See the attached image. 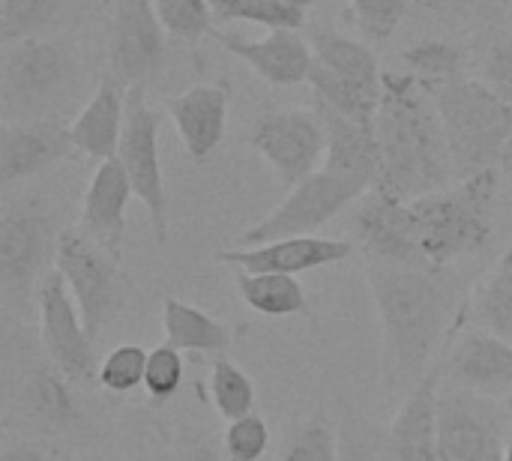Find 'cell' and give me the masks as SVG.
<instances>
[{
	"mask_svg": "<svg viewBox=\"0 0 512 461\" xmlns=\"http://www.w3.org/2000/svg\"><path fill=\"white\" fill-rule=\"evenodd\" d=\"M450 270H417L366 261V282L381 324L384 375L390 390L417 387L438 363L444 339L462 324L459 285Z\"/></svg>",
	"mask_w": 512,
	"mask_h": 461,
	"instance_id": "6da1fadb",
	"label": "cell"
},
{
	"mask_svg": "<svg viewBox=\"0 0 512 461\" xmlns=\"http://www.w3.org/2000/svg\"><path fill=\"white\" fill-rule=\"evenodd\" d=\"M381 147V192L414 201L456 183L453 153L432 90L408 72L384 75V99L375 117Z\"/></svg>",
	"mask_w": 512,
	"mask_h": 461,
	"instance_id": "7a4b0ae2",
	"label": "cell"
},
{
	"mask_svg": "<svg viewBox=\"0 0 512 461\" xmlns=\"http://www.w3.org/2000/svg\"><path fill=\"white\" fill-rule=\"evenodd\" d=\"M501 183V168H492L408 201L420 249L432 270H450L492 243Z\"/></svg>",
	"mask_w": 512,
	"mask_h": 461,
	"instance_id": "3957f363",
	"label": "cell"
},
{
	"mask_svg": "<svg viewBox=\"0 0 512 461\" xmlns=\"http://www.w3.org/2000/svg\"><path fill=\"white\" fill-rule=\"evenodd\" d=\"M429 90L444 120L456 180L498 168L512 138V102L468 75Z\"/></svg>",
	"mask_w": 512,
	"mask_h": 461,
	"instance_id": "277c9868",
	"label": "cell"
},
{
	"mask_svg": "<svg viewBox=\"0 0 512 461\" xmlns=\"http://www.w3.org/2000/svg\"><path fill=\"white\" fill-rule=\"evenodd\" d=\"M75 51L51 36L21 39L0 51V108L6 120L54 117L69 87H75Z\"/></svg>",
	"mask_w": 512,
	"mask_h": 461,
	"instance_id": "5b68a950",
	"label": "cell"
},
{
	"mask_svg": "<svg viewBox=\"0 0 512 461\" xmlns=\"http://www.w3.org/2000/svg\"><path fill=\"white\" fill-rule=\"evenodd\" d=\"M60 234L39 198L9 201L0 213V294L9 306H24L39 294L54 270Z\"/></svg>",
	"mask_w": 512,
	"mask_h": 461,
	"instance_id": "8992f818",
	"label": "cell"
},
{
	"mask_svg": "<svg viewBox=\"0 0 512 461\" xmlns=\"http://www.w3.org/2000/svg\"><path fill=\"white\" fill-rule=\"evenodd\" d=\"M54 267L66 279V288L81 312V321L93 339H99L126 309V276L120 261L81 231H63L57 243Z\"/></svg>",
	"mask_w": 512,
	"mask_h": 461,
	"instance_id": "52a82bcc",
	"label": "cell"
},
{
	"mask_svg": "<svg viewBox=\"0 0 512 461\" xmlns=\"http://www.w3.org/2000/svg\"><path fill=\"white\" fill-rule=\"evenodd\" d=\"M162 120H165V111L150 108L141 87H129L126 123H123L117 159L129 177L135 198L144 204L150 216V228L159 246H165L171 237V201H168V186H165L162 159H159Z\"/></svg>",
	"mask_w": 512,
	"mask_h": 461,
	"instance_id": "ba28073f",
	"label": "cell"
},
{
	"mask_svg": "<svg viewBox=\"0 0 512 461\" xmlns=\"http://www.w3.org/2000/svg\"><path fill=\"white\" fill-rule=\"evenodd\" d=\"M369 189L360 183H351L327 168L315 171L255 225L243 228L237 237V246H258L270 240H285V237H306L324 228L330 219H336L345 207L357 204Z\"/></svg>",
	"mask_w": 512,
	"mask_h": 461,
	"instance_id": "9c48e42d",
	"label": "cell"
},
{
	"mask_svg": "<svg viewBox=\"0 0 512 461\" xmlns=\"http://www.w3.org/2000/svg\"><path fill=\"white\" fill-rule=\"evenodd\" d=\"M249 147L276 171L285 189H294L324 165L327 132L315 108H276L252 120Z\"/></svg>",
	"mask_w": 512,
	"mask_h": 461,
	"instance_id": "30bf717a",
	"label": "cell"
},
{
	"mask_svg": "<svg viewBox=\"0 0 512 461\" xmlns=\"http://www.w3.org/2000/svg\"><path fill=\"white\" fill-rule=\"evenodd\" d=\"M507 405L498 399L441 387L438 453L441 461H504Z\"/></svg>",
	"mask_w": 512,
	"mask_h": 461,
	"instance_id": "8fae6325",
	"label": "cell"
},
{
	"mask_svg": "<svg viewBox=\"0 0 512 461\" xmlns=\"http://www.w3.org/2000/svg\"><path fill=\"white\" fill-rule=\"evenodd\" d=\"M36 312H39V342L48 363H54L75 387L93 384L99 378L96 339L87 333L81 312L57 267L39 285Z\"/></svg>",
	"mask_w": 512,
	"mask_h": 461,
	"instance_id": "7c38bea8",
	"label": "cell"
},
{
	"mask_svg": "<svg viewBox=\"0 0 512 461\" xmlns=\"http://www.w3.org/2000/svg\"><path fill=\"white\" fill-rule=\"evenodd\" d=\"M168 54V30L153 0H117L111 27V75L129 90H147Z\"/></svg>",
	"mask_w": 512,
	"mask_h": 461,
	"instance_id": "4fadbf2b",
	"label": "cell"
},
{
	"mask_svg": "<svg viewBox=\"0 0 512 461\" xmlns=\"http://www.w3.org/2000/svg\"><path fill=\"white\" fill-rule=\"evenodd\" d=\"M438 369L441 384L450 390L489 399H507L512 393V345L474 324L456 327V336H450Z\"/></svg>",
	"mask_w": 512,
	"mask_h": 461,
	"instance_id": "5bb4252c",
	"label": "cell"
},
{
	"mask_svg": "<svg viewBox=\"0 0 512 461\" xmlns=\"http://www.w3.org/2000/svg\"><path fill=\"white\" fill-rule=\"evenodd\" d=\"M351 228L354 246L366 255V261L432 270L420 249L408 201L393 198L381 189H369L354 207Z\"/></svg>",
	"mask_w": 512,
	"mask_h": 461,
	"instance_id": "9a60e30c",
	"label": "cell"
},
{
	"mask_svg": "<svg viewBox=\"0 0 512 461\" xmlns=\"http://www.w3.org/2000/svg\"><path fill=\"white\" fill-rule=\"evenodd\" d=\"M354 240L345 237H285V240H270L258 246H237V249H222L216 252V261L231 264L237 270L249 273H282V276H300L309 270H321L330 264H342L354 255Z\"/></svg>",
	"mask_w": 512,
	"mask_h": 461,
	"instance_id": "2e32d148",
	"label": "cell"
},
{
	"mask_svg": "<svg viewBox=\"0 0 512 461\" xmlns=\"http://www.w3.org/2000/svg\"><path fill=\"white\" fill-rule=\"evenodd\" d=\"M75 153L60 117L6 120L0 126V183L15 186Z\"/></svg>",
	"mask_w": 512,
	"mask_h": 461,
	"instance_id": "e0dca14e",
	"label": "cell"
},
{
	"mask_svg": "<svg viewBox=\"0 0 512 461\" xmlns=\"http://www.w3.org/2000/svg\"><path fill=\"white\" fill-rule=\"evenodd\" d=\"M213 39H219L225 51H231L270 87L309 84L315 51H312V42L300 36V30L279 27V30H267V36L261 39H243L225 30H213Z\"/></svg>",
	"mask_w": 512,
	"mask_h": 461,
	"instance_id": "ac0fdd59",
	"label": "cell"
},
{
	"mask_svg": "<svg viewBox=\"0 0 512 461\" xmlns=\"http://www.w3.org/2000/svg\"><path fill=\"white\" fill-rule=\"evenodd\" d=\"M228 105H231L228 81L192 84L183 93L165 99V114L171 117V123L183 141V150L195 165L210 162V156L225 141Z\"/></svg>",
	"mask_w": 512,
	"mask_h": 461,
	"instance_id": "d6986e66",
	"label": "cell"
},
{
	"mask_svg": "<svg viewBox=\"0 0 512 461\" xmlns=\"http://www.w3.org/2000/svg\"><path fill=\"white\" fill-rule=\"evenodd\" d=\"M135 198L129 177L120 159L99 162L81 198V219L78 231L102 246L111 258H123V237H126V210Z\"/></svg>",
	"mask_w": 512,
	"mask_h": 461,
	"instance_id": "ffe728a7",
	"label": "cell"
},
{
	"mask_svg": "<svg viewBox=\"0 0 512 461\" xmlns=\"http://www.w3.org/2000/svg\"><path fill=\"white\" fill-rule=\"evenodd\" d=\"M441 369L438 363L426 372V378L408 390L399 405L387 438V461H441L438 453V402H441Z\"/></svg>",
	"mask_w": 512,
	"mask_h": 461,
	"instance_id": "44dd1931",
	"label": "cell"
},
{
	"mask_svg": "<svg viewBox=\"0 0 512 461\" xmlns=\"http://www.w3.org/2000/svg\"><path fill=\"white\" fill-rule=\"evenodd\" d=\"M126 93L129 90L114 75H105L99 81L87 105L69 123V141L75 153L93 159L96 165L117 159L123 123H126Z\"/></svg>",
	"mask_w": 512,
	"mask_h": 461,
	"instance_id": "7402d4cb",
	"label": "cell"
},
{
	"mask_svg": "<svg viewBox=\"0 0 512 461\" xmlns=\"http://www.w3.org/2000/svg\"><path fill=\"white\" fill-rule=\"evenodd\" d=\"M312 108L321 114L324 132H327V156L321 168L351 183H360L363 189H375L378 174H381V147H378L375 126L348 120L318 102H312Z\"/></svg>",
	"mask_w": 512,
	"mask_h": 461,
	"instance_id": "603a6c76",
	"label": "cell"
},
{
	"mask_svg": "<svg viewBox=\"0 0 512 461\" xmlns=\"http://www.w3.org/2000/svg\"><path fill=\"white\" fill-rule=\"evenodd\" d=\"M312 51L315 63L327 69L336 81L354 87L357 93L381 102L384 99V69L378 63V54L372 51L369 42L351 39L333 30H318L312 36Z\"/></svg>",
	"mask_w": 512,
	"mask_h": 461,
	"instance_id": "cb8c5ba5",
	"label": "cell"
},
{
	"mask_svg": "<svg viewBox=\"0 0 512 461\" xmlns=\"http://www.w3.org/2000/svg\"><path fill=\"white\" fill-rule=\"evenodd\" d=\"M162 333L165 342L174 345L183 354H204V357H228L231 351V327L213 318L210 312L168 297L162 300Z\"/></svg>",
	"mask_w": 512,
	"mask_h": 461,
	"instance_id": "d4e9b609",
	"label": "cell"
},
{
	"mask_svg": "<svg viewBox=\"0 0 512 461\" xmlns=\"http://www.w3.org/2000/svg\"><path fill=\"white\" fill-rule=\"evenodd\" d=\"M72 381L54 366H36L21 387V411L42 429H66L78 420V399Z\"/></svg>",
	"mask_w": 512,
	"mask_h": 461,
	"instance_id": "484cf974",
	"label": "cell"
},
{
	"mask_svg": "<svg viewBox=\"0 0 512 461\" xmlns=\"http://www.w3.org/2000/svg\"><path fill=\"white\" fill-rule=\"evenodd\" d=\"M462 324L483 327L512 345V246L468 297Z\"/></svg>",
	"mask_w": 512,
	"mask_h": 461,
	"instance_id": "4316f807",
	"label": "cell"
},
{
	"mask_svg": "<svg viewBox=\"0 0 512 461\" xmlns=\"http://www.w3.org/2000/svg\"><path fill=\"white\" fill-rule=\"evenodd\" d=\"M237 294L252 312H258L264 318H291V315L306 312V306H309L303 285L294 276H282V273L240 270Z\"/></svg>",
	"mask_w": 512,
	"mask_h": 461,
	"instance_id": "83f0119b",
	"label": "cell"
},
{
	"mask_svg": "<svg viewBox=\"0 0 512 461\" xmlns=\"http://www.w3.org/2000/svg\"><path fill=\"white\" fill-rule=\"evenodd\" d=\"M69 0H0V45L51 36L66 18Z\"/></svg>",
	"mask_w": 512,
	"mask_h": 461,
	"instance_id": "f1b7e54d",
	"label": "cell"
},
{
	"mask_svg": "<svg viewBox=\"0 0 512 461\" xmlns=\"http://www.w3.org/2000/svg\"><path fill=\"white\" fill-rule=\"evenodd\" d=\"M210 402L216 414L228 423L255 414V384L228 357H216L210 366Z\"/></svg>",
	"mask_w": 512,
	"mask_h": 461,
	"instance_id": "f546056e",
	"label": "cell"
},
{
	"mask_svg": "<svg viewBox=\"0 0 512 461\" xmlns=\"http://www.w3.org/2000/svg\"><path fill=\"white\" fill-rule=\"evenodd\" d=\"M402 60L408 63V75H414L426 87H438L444 81L465 75L462 48L453 42H444V39H420L417 45H411L402 54Z\"/></svg>",
	"mask_w": 512,
	"mask_h": 461,
	"instance_id": "4dcf8cb0",
	"label": "cell"
},
{
	"mask_svg": "<svg viewBox=\"0 0 512 461\" xmlns=\"http://www.w3.org/2000/svg\"><path fill=\"white\" fill-rule=\"evenodd\" d=\"M213 21L216 24H228V21H249V24H261L267 30H300L306 24V12H297L279 0H207Z\"/></svg>",
	"mask_w": 512,
	"mask_h": 461,
	"instance_id": "1f68e13d",
	"label": "cell"
},
{
	"mask_svg": "<svg viewBox=\"0 0 512 461\" xmlns=\"http://www.w3.org/2000/svg\"><path fill=\"white\" fill-rule=\"evenodd\" d=\"M147 357L150 348L126 342L111 348L102 360H99V378L96 384L111 393V396H129L138 387H144V372H147Z\"/></svg>",
	"mask_w": 512,
	"mask_h": 461,
	"instance_id": "d6a6232c",
	"label": "cell"
},
{
	"mask_svg": "<svg viewBox=\"0 0 512 461\" xmlns=\"http://www.w3.org/2000/svg\"><path fill=\"white\" fill-rule=\"evenodd\" d=\"M168 36L183 42H198L201 36H213L216 21L207 0H153Z\"/></svg>",
	"mask_w": 512,
	"mask_h": 461,
	"instance_id": "836d02e7",
	"label": "cell"
},
{
	"mask_svg": "<svg viewBox=\"0 0 512 461\" xmlns=\"http://www.w3.org/2000/svg\"><path fill=\"white\" fill-rule=\"evenodd\" d=\"M183 375H186V366H183V351H177L174 345L162 342L156 348H150V357H147V372H144V393L153 405H165L171 402L180 387H183Z\"/></svg>",
	"mask_w": 512,
	"mask_h": 461,
	"instance_id": "e575fe53",
	"label": "cell"
},
{
	"mask_svg": "<svg viewBox=\"0 0 512 461\" xmlns=\"http://www.w3.org/2000/svg\"><path fill=\"white\" fill-rule=\"evenodd\" d=\"M279 461H339V435L324 411L309 417Z\"/></svg>",
	"mask_w": 512,
	"mask_h": 461,
	"instance_id": "d590c367",
	"label": "cell"
},
{
	"mask_svg": "<svg viewBox=\"0 0 512 461\" xmlns=\"http://www.w3.org/2000/svg\"><path fill=\"white\" fill-rule=\"evenodd\" d=\"M336 435H339V461H387L369 420L348 402H342Z\"/></svg>",
	"mask_w": 512,
	"mask_h": 461,
	"instance_id": "8d00e7d4",
	"label": "cell"
},
{
	"mask_svg": "<svg viewBox=\"0 0 512 461\" xmlns=\"http://www.w3.org/2000/svg\"><path fill=\"white\" fill-rule=\"evenodd\" d=\"M354 21L366 42H387L408 15V0H351Z\"/></svg>",
	"mask_w": 512,
	"mask_h": 461,
	"instance_id": "74e56055",
	"label": "cell"
},
{
	"mask_svg": "<svg viewBox=\"0 0 512 461\" xmlns=\"http://www.w3.org/2000/svg\"><path fill=\"white\" fill-rule=\"evenodd\" d=\"M270 450V426L264 417L249 414L228 423L222 435V453L228 461H261Z\"/></svg>",
	"mask_w": 512,
	"mask_h": 461,
	"instance_id": "f35d334b",
	"label": "cell"
},
{
	"mask_svg": "<svg viewBox=\"0 0 512 461\" xmlns=\"http://www.w3.org/2000/svg\"><path fill=\"white\" fill-rule=\"evenodd\" d=\"M477 78L512 102V33H498L480 48Z\"/></svg>",
	"mask_w": 512,
	"mask_h": 461,
	"instance_id": "ab89813d",
	"label": "cell"
},
{
	"mask_svg": "<svg viewBox=\"0 0 512 461\" xmlns=\"http://www.w3.org/2000/svg\"><path fill=\"white\" fill-rule=\"evenodd\" d=\"M0 461H54L48 453L30 447V444H6L3 453H0Z\"/></svg>",
	"mask_w": 512,
	"mask_h": 461,
	"instance_id": "60d3db41",
	"label": "cell"
},
{
	"mask_svg": "<svg viewBox=\"0 0 512 461\" xmlns=\"http://www.w3.org/2000/svg\"><path fill=\"white\" fill-rule=\"evenodd\" d=\"M183 461H228L225 453H219L213 444H207V441H195L189 450H186V459Z\"/></svg>",
	"mask_w": 512,
	"mask_h": 461,
	"instance_id": "b9f144b4",
	"label": "cell"
},
{
	"mask_svg": "<svg viewBox=\"0 0 512 461\" xmlns=\"http://www.w3.org/2000/svg\"><path fill=\"white\" fill-rule=\"evenodd\" d=\"M501 174H504V180L507 183H512V138H510V144H507V150H504V156H501Z\"/></svg>",
	"mask_w": 512,
	"mask_h": 461,
	"instance_id": "7bdbcfd3",
	"label": "cell"
},
{
	"mask_svg": "<svg viewBox=\"0 0 512 461\" xmlns=\"http://www.w3.org/2000/svg\"><path fill=\"white\" fill-rule=\"evenodd\" d=\"M279 3H285V6H291V9H297V12H309V9L318 6L321 0H279Z\"/></svg>",
	"mask_w": 512,
	"mask_h": 461,
	"instance_id": "ee69618b",
	"label": "cell"
},
{
	"mask_svg": "<svg viewBox=\"0 0 512 461\" xmlns=\"http://www.w3.org/2000/svg\"><path fill=\"white\" fill-rule=\"evenodd\" d=\"M504 405H507V414H510V423H512V393L507 396V402H504Z\"/></svg>",
	"mask_w": 512,
	"mask_h": 461,
	"instance_id": "f6af8a7d",
	"label": "cell"
},
{
	"mask_svg": "<svg viewBox=\"0 0 512 461\" xmlns=\"http://www.w3.org/2000/svg\"><path fill=\"white\" fill-rule=\"evenodd\" d=\"M504 461H512V441L507 444V453H504Z\"/></svg>",
	"mask_w": 512,
	"mask_h": 461,
	"instance_id": "bcb514c9",
	"label": "cell"
},
{
	"mask_svg": "<svg viewBox=\"0 0 512 461\" xmlns=\"http://www.w3.org/2000/svg\"><path fill=\"white\" fill-rule=\"evenodd\" d=\"M504 6H507V15L512 18V0H504Z\"/></svg>",
	"mask_w": 512,
	"mask_h": 461,
	"instance_id": "7dc6e473",
	"label": "cell"
},
{
	"mask_svg": "<svg viewBox=\"0 0 512 461\" xmlns=\"http://www.w3.org/2000/svg\"><path fill=\"white\" fill-rule=\"evenodd\" d=\"M120 461H150V459H120Z\"/></svg>",
	"mask_w": 512,
	"mask_h": 461,
	"instance_id": "c3c4849f",
	"label": "cell"
}]
</instances>
